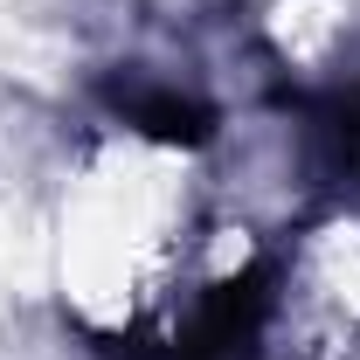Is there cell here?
Returning a JSON list of instances; mask_svg holds the SVG:
<instances>
[{
    "label": "cell",
    "instance_id": "obj_2",
    "mask_svg": "<svg viewBox=\"0 0 360 360\" xmlns=\"http://www.w3.org/2000/svg\"><path fill=\"white\" fill-rule=\"evenodd\" d=\"M298 298L319 333H360V215H333L298 250Z\"/></svg>",
    "mask_w": 360,
    "mask_h": 360
},
{
    "label": "cell",
    "instance_id": "obj_1",
    "mask_svg": "<svg viewBox=\"0 0 360 360\" xmlns=\"http://www.w3.org/2000/svg\"><path fill=\"white\" fill-rule=\"evenodd\" d=\"M208 236L194 160L174 139L111 132L63 180L49 229L56 291L84 333H139L208 270Z\"/></svg>",
    "mask_w": 360,
    "mask_h": 360
}]
</instances>
